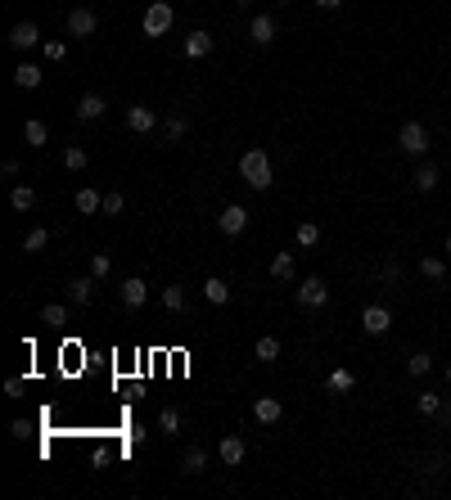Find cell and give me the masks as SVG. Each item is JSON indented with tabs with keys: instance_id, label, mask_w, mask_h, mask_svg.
I'll use <instances>...</instances> for the list:
<instances>
[{
	"instance_id": "12",
	"label": "cell",
	"mask_w": 451,
	"mask_h": 500,
	"mask_svg": "<svg viewBox=\"0 0 451 500\" xmlns=\"http://www.w3.org/2000/svg\"><path fill=\"white\" fill-rule=\"evenodd\" d=\"M95 288H100L95 275H77V280L68 284V297H72L77 306H86V302H95Z\"/></svg>"
},
{
	"instance_id": "24",
	"label": "cell",
	"mask_w": 451,
	"mask_h": 500,
	"mask_svg": "<svg viewBox=\"0 0 451 500\" xmlns=\"http://www.w3.org/2000/svg\"><path fill=\"white\" fill-rule=\"evenodd\" d=\"M271 275H275V280H293V275H298L293 253H275V257H271Z\"/></svg>"
},
{
	"instance_id": "6",
	"label": "cell",
	"mask_w": 451,
	"mask_h": 500,
	"mask_svg": "<svg viewBox=\"0 0 451 500\" xmlns=\"http://www.w3.org/2000/svg\"><path fill=\"white\" fill-rule=\"evenodd\" d=\"M298 302L303 306H325V302H330V284L316 280V275H312V280H303L298 284Z\"/></svg>"
},
{
	"instance_id": "44",
	"label": "cell",
	"mask_w": 451,
	"mask_h": 500,
	"mask_svg": "<svg viewBox=\"0 0 451 500\" xmlns=\"http://www.w3.org/2000/svg\"><path fill=\"white\" fill-rule=\"evenodd\" d=\"M447 253H451V235H447Z\"/></svg>"
},
{
	"instance_id": "9",
	"label": "cell",
	"mask_w": 451,
	"mask_h": 500,
	"mask_svg": "<svg viewBox=\"0 0 451 500\" xmlns=\"http://www.w3.org/2000/svg\"><path fill=\"white\" fill-rule=\"evenodd\" d=\"M248 41H253V45H271L275 41V18L271 14H257L253 23H248Z\"/></svg>"
},
{
	"instance_id": "37",
	"label": "cell",
	"mask_w": 451,
	"mask_h": 500,
	"mask_svg": "<svg viewBox=\"0 0 451 500\" xmlns=\"http://www.w3.org/2000/svg\"><path fill=\"white\" fill-rule=\"evenodd\" d=\"M158 428H162V432H171V437H176V432H181V415H176V410L167 406V410H162V415H158Z\"/></svg>"
},
{
	"instance_id": "35",
	"label": "cell",
	"mask_w": 451,
	"mask_h": 500,
	"mask_svg": "<svg viewBox=\"0 0 451 500\" xmlns=\"http://www.w3.org/2000/svg\"><path fill=\"white\" fill-rule=\"evenodd\" d=\"M325 388H330V392H348V388H352V370H334Z\"/></svg>"
},
{
	"instance_id": "27",
	"label": "cell",
	"mask_w": 451,
	"mask_h": 500,
	"mask_svg": "<svg viewBox=\"0 0 451 500\" xmlns=\"http://www.w3.org/2000/svg\"><path fill=\"white\" fill-rule=\"evenodd\" d=\"M100 208H104L100 189H77V212H86V217H91V212H100Z\"/></svg>"
},
{
	"instance_id": "42",
	"label": "cell",
	"mask_w": 451,
	"mask_h": 500,
	"mask_svg": "<svg viewBox=\"0 0 451 500\" xmlns=\"http://www.w3.org/2000/svg\"><path fill=\"white\" fill-rule=\"evenodd\" d=\"M316 5H321V9H339L343 0H316Z\"/></svg>"
},
{
	"instance_id": "28",
	"label": "cell",
	"mask_w": 451,
	"mask_h": 500,
	"mask_svg": "<svg viewBox=\"0 0 451 500\" xmlns=\"http://www.w3.org/2000/svg\"><path fill=\"white\" fill-rule=\"evenodd\" d=\"M415 410L425 419H438V410H443V397H438V392H425V397H415Z\"/></svg>"
},
{
	"instance_id": "20",
	"label": "cell",
	"mask_w": 451,
	"mask_h": 500,
	"mask_svg": "<svg viewBox=\"0 0 451 500\" xmlns=\"http://www.w3.org/2000/svg\"><path fill=\"white\" fill-rule=\"evenodd\" d=\"M14 86L36 91V86H41V68H36V63H18V68H14Z\"/></svg>"
},
{
	"instance_id": "19",
	"label": "cell",
	"mask_w": 451,
	"mask_h": 500,
	"mask_svg": "<svg viewBox=\"0 0 451 500\" xmlns=\"http://www.w3.org/2000/svg\"><path fill=\"white\" fill-rule=\"evenodd\" d=\"M185 54H190V59L213 54V36H208V32H190V36H185Z\"/></svg>"
},
{
	"instance_id": "11",
	"label": "cell",
	"mask_w": 451,
	"mask_h": 500,
	"mask_svg": "<svg viewBox=\"0 0 451 500\" xmlns=\"http://www.w3.org/2000/svg\"><path fill=\"white\" fill-rule=\"evenodd\" d=\"M95 27H100V18L91 9H72L68 14V36H95Z\"/></svg>"
},
{
	"instance_id": "22",
	"label": "cell",
	"mask_w": 451,
	"mask_h": 500,
	"mask_svg": "<svg viewBox=\"0 0 451 500\" xmlns=\"http://www.w3.org/2000/svg\"><path fill=\"white\" fill-rule=\"evenodd\" d=\"M420 275L434 280V284H443L447 280V262H443V257H420Z\"/></svg>"
},
{
	"instance_id": "1",
	"label": "cell",
	"mask_w": 451,
	"mask_h": 500,
	"mask_svg": "<svg viewBox=\"0 0 451 500\" xmlns=\"http://www.w3.org/2000/svg\"><path fill=\"white\" fill-rule=\"evenodd\" d=\"M239 176H244L248 189H271V158H266V149H244V158H239Z\"/></svg>"
},
{
	"instance_id": "18",
	"label": "cell",
	"mask_w": 451,
	"mask_h": 500,
	"mask_svg": "<svg viewBox=\"0 0 451 500\" xmlns=\"http://www.w3.org/2000/svg\"><path fill=\"white\" fill-rule=\"evenodd\" d=\"M204 297H208L213 306H226V302H230V284L222 280V275H208V284H204Z\"/></svg>"
},
{
	"instance_id": "41",
	"label": "cell",
	"mask_w": 451,
	"mask_h": 500,
	"mask_svg": "<svg viewBox=\"0 0 451 500\" xmlns=\"http://www.w3.org/2000/svg\"><path fill=\"white\" fill-rule=\"evenodd\" d=\"M383 280H388V284H402V271H397V266L388 262V266H383Z\"/></svg>"
},
{
	"instance_id": "29",
	"label": "cell",
	"mask_w": 451,
	"mask_h": 500,
	"mask_svg": "<svg viewBox=\"0 0 451 500\" xmlns=\"http://www.w3.org/2000/svg\"><path fill=\"white\" fill-rule=\"evenodd\" d=\"M86 162H91V158H86L82 144H68V149H63V167H68V171H86Z\"/></svg>"
},
{
	"instance_id": "14",
	"label": "cell",
	"mask_w": 451,
	"mask_h": 500,
	"mask_svg": "<svg viewBox=\"0 0 451 500\" xmlns=\"http://www.w3.org/2000/svg\"><path fill=\"white\" fill-rule=\"evenodd\" d=\"M217 455H222V464H244V437H235V432H230V437H222V446H217Z\"/></svg>"
},
{
	"instance_id": "31",
	"label": "cell",
	"mask_w": 451,
	"mask_h": 500,
	"mask_svg": "<svg viewBox=\"0 0 451 500\" xmlns=\"http://www.w3.org/2000/svg\"><path fill=\"white\" fill-rule=\"evenodd\" d=\"M185 131H190V122H185V118H167L162 136H167V144H181V140H185Z\"/></svg>"
},
{
	"instance_id": "5",
	"label": "cell",
	"mask_w": 451,
	"mask_h": 500,
	"mask_svg": "<svg viewBox=\"0 0 451 500\" xmlns=\"http://www.w3.org/2000/svg\"><path fill=\"white\" fill-rule=\"evenodd\" d=\"M9 45H14V50H32V45H41V27H36L32 18H27V23H14L9 27Z\"/></svg>"
},
{
	"instance_id": "32",
	"label": "cell",
	"mask_w": 451,
	"mask_h": 500,
	"mask_svg": "<svg viewBox=\"0 0 451 500\" xmlns=\"http://www.w3.org/2000/svg\"><path fill=\"white\" fill-rule=\"evenodd\" d=\"M257 361H280V338H257Z\"/></svg>"
},
{
	"instance_id": "45",
	"label": "cell",
	"mask_w": 451,
	"mask_h": 500,
	"mask_svg": "<svg viewBox=\"0 0 451 500\" xmlns=\"http://www.w3.org/2000/svg\"><path fill=\"white\" fill-rule=\"evenodd\" d=\"M280 5H284V0H280Z\"/></svg>"
},
{
	"instance_id": "36",
	"label": "cell",
	"mask_w": 451,
	"mask_h": 500,
	"mask_svg": "<svg viewBox=\"0 0 451 500\" xmlns=\"http://www.w3.org/2000/svg\"><path fill=\"white\" fill-rule=\"evenodd\" d=\"M316 239H321V226H316V221H303V226H298V244H303V248H312Z\"/></svg>"
},
{
	"instance_id": "15",
	"label": "cell",
	"mask_w": 451,
	"mask_h": 500,
	"mask_svg": "<svg viewBox=\"0 0 451 500\" xmlns=\"http://www.w3.org/2000/svg\"><path fill=\"white\" fill-rule=\"evenodd\" d=\"M208 469V451L204 446H190L185 455H181V474H190V478H199Z\"/></svg>"
},
{
	"instance_id": "4",
	"label": "cell",
	"mask_w": 451,
	"mask_h": 500,
	"mask_svg": "<svg viewBox=\"0 0 451 500\" xmlns=\"http://www.w3.org/2000/svg\"><path fill=\"white\" fill-rule=\"evenodd\" d=\"M153 127H158V113H153V109H145V104H131V109H127V131L149 136Z\"/></svg>"
},
{
	"instance_id": "34",
	"label": "cell",
	"mask_w": 451,
	"mask_h": 500,
	"mask_svg": "<svg viewBox=\"0 0 451 500\" xmlns=\"http://www.w3.org/2000/svg\"><path fill=\"white\" fill-rule=\"evenodd\" d=\"M406 370H411V374L420 379V374H429V370H434V357H429V352H415V357L406 361Z\"/></svg>"
},
{
	"instance_id": "2",
	"label": "cell",
	"mask_w": 451,
	"mask_h": 500,
	"mask_svg": "<svg viewBox=\"0 0 451 500\" xmlns=\"http://www.w3.org/2000/svg\"><path fill=\"white\" fill-rule=\"evenodd\" d=\"M171 18H176V9H171L167 0H153V5L145 9L140 32H145V36H167V32H171Z\"/></svg>"
},
{
	"instance_id": "43",
	"label": "cell",
	"mask_w": 451,
	"mask_h": 500,
	"mask_svg": "<svg viewBox=\"0 0 451 500\" xmlns=\"http://www.w3.org/2000/svg\"><path fill=\"white\" fill-rule=\"evenodd\" d=\"M447 383H451V365H447Z\"/></svg>"
},
{
	"instance_id": "25",
	"label": "cell",
	"mask_w": 451,
	"mask_h": 500,
	"mask_svg": "<svg viewBox=\"0 0 451 500\" xmlns=\"http://www.w3.org/2000/svg\"><path fill=\"white\" fill-rule=\"evenodd\" d=\"M45 244H50V230H45V226H32L23 235V253H41Z\"/></svg>"
},
{
	"instance_id": "30",
	"label": "cell",
	"mask_w": 451,
	"mask_h": 500,
	"mask_svg": "<svg viewBox=\"0 0 451 500\" xmlns=\"http://www.w3.org/2000/svg\"><path fill=\"white\" fill-rule=\"evenodd\" d=\"M162 306H167V311H185V288L167 284V288H162Z\"/></svg>"
},
{
	"instance_id": "40",
	"label": "cell",
	"mask_w": 451,
	"mask_h": 500,
	"mask_svg": "<svg viewBox=\"0 0 451 500\" xmlns=\"http://www.w3.org/2000/svg\"><path fill=\"white\" fill-rule=\"evenodd\" d=\"M23 392H27L23 379H5V397H23Z\"/></svg>"
},
{
	"instance_id": "33",
	"label": "cell",
	"mask_w": 451,
	"mask_h": 500,
	"mask_svg": "<svg viewBox=\"0 0 451 500\" xmlns=\"http://www.w3.org/2000/svg\"><path fill=\"white\" fill-rule=\"evenodd\" d=\"M109 271H113V262H109V253H95V257H91V275H95V280H100V284H104V280H109Z\"/></svg>"
},
{
	"instance_id": "38",
	"label": "cell",
	"mask_w": 451,
	"mask_h": 500,
	"mask_svg": "<svg viewBox=\"0 0 451 500\" xmlns=\"http://www.w3.org/2000/svg\"><path fill=\"white\" fill-rule=\"evenodd\" d=\"M122 208H127V198H122L118 189H113V194H104V212H109V217H122Z\"/></svg>"
},
{
	"instance_id": "16",
	"label": "cell",
	"mask_w": 451,
	"mask_h": 500,
	"mask_svg": "<svg viewBox=\"0 0 451 500\" xmlns=\"http://www.w3.org/2000/svg\"><path fill=\"white\" fill-rule=\"evenodd\" d=\"M45 140H50L45 122H41V118H27V122H23V144H27V149H41Z\"/></svg>"
},
{
	"instance_id": "23",
	"label": "cell",
	"mask_w": 451,
	"mask_h": 500,
	"mask_svg": "<svg viewBox=\"0 0 451 500\" xmlns=\"http://www.w3.org/2000/svg\"><path fill=\"white\" fill-rule=\"evenodd\" d=\"M9 203H14L18 212H32V208H36V189L32 185H14V189H9Z\"/></svg>"
},
{
	"instance_id": "8",
	"label": "cell",
	"mask_w": 451,
	"mask_h": 500,
	"mask_svg": "<svg viewBox=\"0 0 451 500\" xmlns=\"http://www.w3.org/2000/svg\"><path fill=\"white\" fill-rule=\"evenodd\" d=\"M217 226H222V235H244V226H248V212L239 203H230L222 208V217H217Z\"/></svg>"
},
{
	"instance_id": "13",
	"label": "cell",
	"mask_w": 451,
	"mask_h": 500,
	"mask_svg": "<svg viewBox=\"0 0 451 500\" xmlns=\"http://www.w3.org/2000/svg\"><path fill=\"white\" fill-rule=\"evenodd\" d=\"M280 415H284L280 397H257V401H253V419H257V424H275Z\"/></svg>"
},
{
	"instance_id": "10",
	"label": "cell",
	"mask_w": 451,
	"mask_h": 500,
	"mask_svg": "<svg viewBox=\"0 0 451 500\" xmlns=\"http://www.w3.org/2000/svg\"><path fill=\"white\" fill-rule=\"evenodd\" d=\"M149 302V284L145 280H136V275H131V280H122V306H131V311H136V306H145Z\"/></svg>"
},
{
	"instance_id": "39",
	"label": "cell",
	"mask_w": 451,
	"mask_h": 500,
	"mask_svg": "<svg viewBox=\"0 0 451 500\" xmlns=\"http://www.w3.org/2000/svg\"><path fill=\"white\" fill-rule=\"evenodd\" d=\"M63 54H68V45H63V41H45V59H63Z\"/></svg>"
},
{
	"instance_id": "7",
	"label": "cell",
	"mask_w": 451,
	"mask_h": 500,
	"mask_svg": "<svg viewBox=\"0 0 451 500\" xmlns=\"http://www.w3.org/2000/svg\"><path fill=\"white\" fill-rule=\"evenodd\" d=\"M361 329L366 334H388L392 329V315H388V306H366V311H361Z\"/></svg>"
},
{
	"instance_id": "3",
	"label": "cell",
	"mask_w": 451,
	"mask_h": 500,
	"mask_svg": "<svg viewBox=\"0 0 451 500\" xmlns=\"http://www.w3.org/2000/svg\"><path fill=\"white\" fill-rule=\"evenodd\" d=\"M397 144L411 153V158H425V153H429V131H425V122H406V127H402V136H397Z\"/></svg>"
},
{
	"instance_id": "17",
	"label": "cell",
	"mask_w": 451,
	"mask_h": 500,
	"mask_svg": "<svg viewBox=\"0 0 451 500\" xmlns=\"http://www.w3.org/2000/svg\"><path fill=\"white\" fill-rule=\"evenodd\" d=\"M104 109H109V104H104L100 95H82V100H77V118H82V122L104 118Z\"/></svg>"
},
{
	"instance_id": "26",
	"label": "cell",
	"mask_w": 451,
	"mask_h": 500,
	"mask_svg": "<svg viewBox=\"0 0 451 500\" xmlns=\"http://www.w3.org/2000/svg\"><path fill=\"white\" fill-rule=\"evenodd\" d=\"M41 320L50 325V329H63V325H68V306H63V302H50V306H41Z\"/></svg>"
},
{
	"instance_id": "21",
	"label": "cell",
	"mask_w": 451,
	"mask_h": 500,
	"mask_svg": "<svg viewBox=\"0 0 451 500\" xmlns=\"http://www.w3.org/2000/svg\"><path fill=\"white\" fill-rule=\"evenodd\" d=\"M411 180H415V189H425V194H429V189H438V180H443V176H438V167H434V162H420Z\"/></svg>"
}]
</instances>
